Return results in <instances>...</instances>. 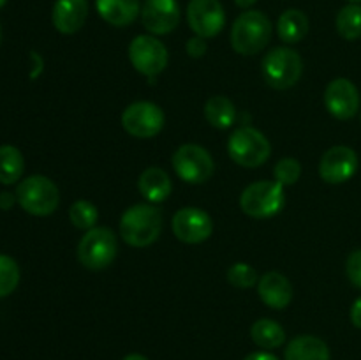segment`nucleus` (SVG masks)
<instances>
[{
  "mask_svg": "<svg viewBox=\"0 0 361 360\" xmlns=\"http://www.w3.org/2000/svg\"><path fill=\"white\" fill-rule=\"evenodd\" d=\"M204 116L210 126L217 129H229L236 122V108L224 95H214L204 104Z\"/></svg>",
  "mask_w": 361,
  "mask_h": 360,
  "instance_id": "22",
  "label": "nucleus"
},
{
  "mask_svg": "<svg viewBox=\"0 0 361 360\" xmlns=\"http://www.w3.org/2000/svg\"><path fill=\"white\" fill-rule=\"evenodd\" d=\"M349 2H351V4H360L361 0H349Z\"/></svg>",
  "mask_w": 361,
  "mask_h": 360,
  "instance_id": "38",
  "label": "nucleus"
},
{
  "mask_svg": "<svg viewBox=\"0 0 361 360\" xmlns=\"http://www.w3.org/2000/svg\"><path fill=\"white\" fill-rule=\"evenodd\" d=\"M284 203V186L279 182H268V180L250 184L240 196L242 210L254 219L274 217L282 210Z\"/></svg>",
  "mask_w": 361,
  "mask_h": 360,
  "instance_id": "6",
  "label": "nucleus"
},
{
  "mask_svg": "<svg viewBox=\"0 0 361 360\" xmlns=\"http://www.w3.org/2000/svg\"><path fill=\"white\" fill-rule=\"evenodd\" d=\"M284 356L286 360H330V348L316 335H300L289 342Z\"/></svg>",
  "mask_w": 361,
  "mask_h": 360,
  "instance_id": "20",
  "label": "nucleus"
},
{
  "mask_svg": "<svg viewBox=\"0 0 361 360\" xmlns=\"http://www.w3.org/2000/svg\"><path fill=\"white\" fill-rule=\"evenodd\" d=\"M0 41H2V27H0Z\"/></svg>",
  "mask_w": 361,
  "mask_h": 360,
  "instance_id": "39",
  "label": "nucleus"
},
{
  "mask_svg": "<svg viewBox=\"0 0 361 360\" xmlns=\"http://www.w3.org/2000/svg\"><path fill=\"white\" fill-rule=\"evenodd\" d=\"M166 122L164 112L150 101H137L127 106L122 113V126L130 136L147 138L157 136Z\"/></svg>",
  "mask_w": 361,
  "mask_h": 360,
  "instance_id": "10",
  "label": "nucleus"
},
{
  "mask_svg": "<svg viewBox=\"0 0 361 360\" xmlns=\"http://www.w3.org/2000/svg\"><path fill=\"white\" fill-rule=\"evenodd\" d=\"M358 169V155L345 145H337L324 152L319 162V175L328 184H344Z\"/></svg>",
  "mask_w": 361,
  "mask_h": 360,
  "instance_id": "14",
  "label": "nucleus"
},
{
  "mask_svg": "<svg viewBox=\"0 0 361 360\" xmlns=\"http://www.w3.org/2000/svg\"><path fill=\"white\" fill-rule=\"evenodd\" d=\"M243 360H279V359L275 355H271V353L257 352V353H250V355H247Z\"/></svg>",
  "mask_w": 361,
  "mask_h": 360,
  "instance_id": "33",
  "label": "nucleus"
},
{
  "mask_svg": "<svg viewBox=\"0 0 361 360\" xmlns=\"http://www.w3.org/2000/svg\"><path fill=\"white\" fill-rule=\"evenodd\" d=\"M324 106L338 120H349L360 109V92L348 78H335L324 90Z\"/></svg>",
  "mask_w": 361,
  "mask_h": 360,
  "instance_id": "13",
  "label": "nucleus"
},
{
  "mask_svg": "<svg viewBox=\"0 0 361 360\" xmlns=\"http://www.w3.org/2000/svg\"><path fill=\"white\" fill-rule=\"evenodd\" d=\"M345 274H348L349 281L361 289V249L353 251L345 263Z\"/></svg>",
  "mask_w": 361,
  "mask_h": 360,
  "instance_id": "30",
  "label": "nucleus"
},
{
  "mask_svg": "<svg viewBox=\"0 0 361 360\" xmlns=\"http://www.w3.org/2000/svg\"><path fill=\"white\" fill-rule=\"evenodd\" d=\"M228 281L231 282L236 288H250V286L256 284L257 274L249 263H243V261H238V263H233L228 270Z\"/></svg>",
  "mask_w": 361,
  "mask_h": 360,
  "instance_id": "29",
  "label": "nucleus"
},
{
  "mask_svg": "<svg viewBox=\"0 0 361 360\" xmlns=\"http://www.w3.org/2000/svg\"><path fill=\"white\" fill-rule=\"evenodd\" d=\"M69 219L76 228L80 229H92L95 228V222L99 219L97 207L87 200H78L71 205Z\"/></svg>",
  "mask_w": 361,
  "mask_h": 360,
  "instance_id": "26",
  "label": "nucleus"
},
{
  "mask_svg": "<svg viewBox=\"0 0 361 360\" xmlns=\"http://www.w3.org/2000/svg\"><path fill=\"white\" fill-rule=\"evenodd\" d=\"M279 37L288 44H295L309 34V18L298 9H288L277 21Z\"/></svg>",
  "mask_w": 361,
  "mask_h": 360,
  "instance_id": "21",
  "label": "nucleus"
},
{
  "mask_svg": "<svg viewBox=\"0 0 361 360\" xmlns=\"http://www.w3.org/2000/svg\"><path fill=\"white\" fill-rule=\"evenodd\" d=\"M16 200L25 212L37 217L53 214L59 208V187L44 175H30L21 180L16 189Z\"/></svg>",
  "mask_w": 361,
  "mask_h": 360,
  "instance_id": "3",
  "label": "nucleus"
},
{
  "mask_svg": "<svg viewBox=\"0 0 361 360\" xmlns=\"http://www.w3.org/2000/svg\"><path fill=\"white\" fill-rule=\"evenodd\" d=\"M250 337L259 348L275 349L286 341V332L277 321L261 318L250 327Z\"/></svg>",
  "mask_w": 361,
  "mask_h": 360,
  "instance_id": "23",
  "label": "nucleus"
},
{
  "mask_svg": "<svg viewBox=\"0 0 361 360\" xmlns=\"http://www.w3.org/2000/svg\"><path fill=\"white\" fill-rule=\"evenodd\" d=\"M25 159L21 152L13 145H2L0 147V184L18 182L23 175Z\"/></svg>",
  "mask_w": 361,
  "mask_h": 360,
  "instance_id": "24",
  "label": "nucleus"
},
{
  "mask_svg": "<svg viewBox=\"0 0 361 360\" xmlns=\"http://www.w3.org/2000/svg\"><path fill=\"white\" fill-rule=\"evenodd\" d=\"M88 16V0H56L51 20L60 34H76Z\"/></svg>",
  "mask_w": 361,
  "mask_h": 360,
  "instance_id": "16",
  "label": "nucleus"
},
{
  "mask_svg": "<svg viewBox=\"0 0 361 360\" xmlns=\"http://www.w3.org/2000/svg\"><path fill=\"white\" fill-rule=\"evenodd\" d=\"M173 233L185 244H201L210 239L214 232L212 217L204 210L196 207H185L173 215Z\"/></svg>",
  "mask_w": 361,
  "mask_h": 360,
  "instance_id": "12",
  "label": "nucleus"
},
{
  "mask_svg": "<svg viewBox=\"0 0 361 360\" xmlns=\"http://www.w3.org/2000/svg\"><path fill=\"white\" fill-rule=\"evenodd\" d=\"M13 205H14L13 194H11V193H0V208H4V210H9Z\"/></svg>",
  "mask_w": 361,
  "mask_h": 360,
  "instance_id": "34",
  "label": "nucleus"
},
{
  "mask_svg": "<svg viewBox=\"0 0 361 360\" xmlns=\"http://www.w3.org/2000/svg\"><path fill=\"white\" fill-rule=\"evenodd\" d=\"M271 39V21L261 11H245L231 28V46L240 55H256Z\"/></svg>",
  "mask_w": 361,
  "mask_h": 360,
  "instance_id": "2",
  "label": "nucleus"
},
{
  "mask_svg": "<svg viewBox=\"0 0 361 360\" xmlns=\"http://www.w3.org/2000/svg\"><path fill=\"white\" fill-rule=\"evenodd\" d=\"M300 175H302V164L295 157L281 159L274 168L275 182H279L281 186H293L298 182Z\"/></svg>",
  "mask_w": 361,
  "mask_h": 360,
  "instance_id": "28",
  "label": "nucleus"
},
{
  "mask_svg": "<svg viewBox=\"0 0 361 360\" xmlns=\"http://www.w3.org/2000/svg\"><path fill=\"white\" fill-rule=\"evenodd\" d=\"M173 168L176 175L187 184H204L214 175V159L207 148L185 143L173 154Z\"/></svg>",
  "mask_w": 361,
  "mask_h": 360,
  "instance_id": "8",
  "label": "nucleus"
},
{
  "mask_svg": "<svg viewBox=\"0 0 361 360\" xmlns=\"http://www.w3.org/2000/svg\"><path fill=\"white\" fill-rule=\"evenodd\" d=\"M256 2L257 0H235L236 6L242 7V9H249V7H252Z\"/></svg>",
  "mask_w": 361,
  "mask_h": 360,
  "instance_id": "35",
  "label": "nucleus"
},
{
  "mask_svg": "<svg viewBox=\"0 0 361 360\" xmlns=\"http://www.w3.org/2000/svg\"><path fill=\"white\" fill-rule=\"evenodd\" d=\"M141 23L150 34L164 35L180 23V6L176 0H147L141 9Z\"/></svg>",
  "mask_w": 361,
  "mask_h": 360,
  "instance_id": "15",
  "label": "nucleus"
},
{
  "mask_svg": "<svg viewBox=\"0 0 361 360\" xmlns=\"http://www.w3.org/2000/svg\"><path fill=\"white\" fill-rule=\"evenodd\" d=\"M162 214L154 205H133L120 219V235L133 247H147L161 236Z\"/></svg>",
  "mask_w": 361,
  "mask_h": 360,
  "instance_id": "1",
  "label": "nucleus"
},
{
  "mask_svg": "<svg viewBox=\"0 0 361 360\" xmlns=\"http://www.w3.org/2000/svg\"><path fill=\"white\" fill-rule=\"evenodd\" d=\"M303 73V62L298 52L291 48H274L263 59V76L271 88L288 90L295 87Z\"/></svg>",
  "mask_w": 361,
  "mask_h": 360,
  "instance_id": "7",
  "label": "nucleus"
},
{
  "mask_svg": "<svg viewBox=\"0 0 361 360\" xmlns=\"http://www.w3.org/2000/svg\"><path fill=\"white\" fill-rule=\"evenodd\" d=\"M337 32L348 41H356L361 37V6L349 4L342 7L337 14Z\"/></svg>",
  "mask_w": 361,
  "mask_h": 360,
  "instance_id": "25",
  "label": "nucleus"
},
{
  "mask_svg": "<svg viewBox=\"0 0 361 360\" xmlns=\"http://www.w3.org/2000/svg\"><path fill=\"white\" fill-rule=\"evenodd\" d=\"M185 49L187 53H189L190 59H201L208 49L207 39L200 37V35H194V37H190L189 41H187Z\"/></svg>",
  "mask_w": 361,
  "mask_h": 360,
  "instance_id": "31",
  "label": "nucleus"
},
{
  "mask_svg": "<svg viewBox=\"0 0 361 360\" xmlns=\"http://www.w3.org/2000/svg\"><path fill=\"white\" fill-rule=\"evenodd\" d=\"M261 300L271 309H286L293 300V286L281 272H268L259 279L257 286Z\"/></svg>",
  "mask_w": 361,
  "mask_h": 360,
  "instance_id": "17",
  "label": "nucleus"
},
{
  "mask_svg": "<svg viewBox=\"0 0 361 360\" xmlns=\"http://www.w3.org/2000/svg\"><path fill=\"white\" fill-rule=\"evenodd\" d=\"M187 21L190 30L200 37H215L224 28V7L219 0H190L187 6Z\"/></svg>",
  "mask_w": 361,
  "mask_h": 360,
  "instance_id": "11",
  "label": "nucleus"
},
{
  "mask_svg": "<svg viewBox=\"0 0 361 360\" xmlns=\"http://www.w3.org/2000/svg\"><path fill=\"white\" fill-rule=\"evenodd\" d=\"M137 189L150 203H161V201L168 200L171 194V179L162 168L150 166L140 175Z\"/></svg>",
  "mask_w": 361,
  "mask_h": 360,
  "instance_id": "19",
  "label": "nucleus"
},
{
  "mask_svg": "<svg viewBox=\"0 0 361 360\" xmlns=\"http://www.w3.org/2000/svg\"><path fill=\"white\" fill-rule=\"evenodd\" d=\"M130 64L137 73L155 78L168 66V48L154 35H136L129 44Z\"/></svg>",
  "mask_w": 361,
  "mask_h": 360,
  "instance_id": "9",
  "label": "nucleus"
},
{
  "mask_svg": "<svg viewBox=\"0 0 361 360\" xmlns=\"http://www.w3.org/2000/svg\"><path fill=\"white\" fill-rule=\"evenodd\" d=\"M118 244L109 228L95 226L81 236L78 244V260L88 270H102L115 261Z\"/></svg>",
  "mask_w": 361,
  "mask_h": 360,
  "instance_id": "5",
  "label": "nucleus"
},
{
  "mask_svg": "<svg viewBox=\"0 0 361 360\" xmlns=\"http://www.w3.org/2000/svg\"><path fill=\"white\" fill-rule=\"evenodd\" d=\"M228 154L243 168H259L268 161L271 145L268 138L256 127H238L228 140Z\"/></svg>",
  "mask_w": 361,
  "mask_h": 360,
  "instance_id": "4",
  "label": "nucleus"
},
{
  "mask_svg": "<svg viewBox=\"0 0 361 360\" xmlns=\"http://www.w3.org/2000/svg\"><path fill=\"white\" fill-rule=\"evenodd\" d=\"M97 13L113 27H127L140 14V0H95Z\"/></svg>",
  "mask_w": 361,
  "mask_h": 360,
  "instance_id": "18",
  "label": "nucleus"
},
{
  "mask_svg": "<svg viewBox=\"0 0 361 360\" xmlns=\"http://www.w3.org/2000/svg\"><path fill=\"white\" fill-rule=\"evenodd\" d=\"M351 321L356 328H361V296L355 300L351 307Z\"/></svg>",
  "mask_w": 361,
  "mask_h": 360,
  "instance_id": "32",
  "label": "nucleus"
},
{
  "mask_svg": "<svg viewBox=\"0 0 361 360\" xmlns=\"http://www.w3.org/2000/svg\"><path fill=\"white\" fill-rule=\"evenodd\" d=\"M20 284V267L7 254H0V299L9 296Z\"/></svg>",
  "mask_w": 361,
  "mask_h": 360,
  "instance_id": "27",
  "label": "nucleus"
},
{
  "mask_svg": "<svg viewBox=\"0 0 361 360\" xmlns=\"http://www.w3.org/2000/svg\"><path fill=\"white\" fill-rule=\"evenodd\" d=\"M122 360H148V359H147V356L140 355V353H130V355L123 356Z\"/></svg>",
  "mask_w": 361,
  "mask_h": 360,
  "instance_id": "36",
  "label": "nucleus"
},
{
  "mask_svg": "<svg viewBox=\"0 0 361 360\" xmlns=\"http://www.w3.org/2000/svg\"><path fill=\"white\" fill-rule=\"evenodd\" d=\"M6 4H7V0H0V9H2V7L6 6Z\"/></svg>",
  "mask_w": 361,
  "mask_h": 360,
  "instance_id": "37",
  "label": "nucleus"
}]
</instances>
